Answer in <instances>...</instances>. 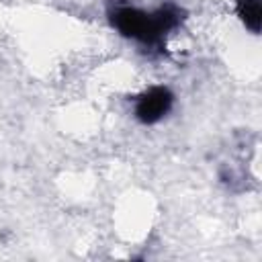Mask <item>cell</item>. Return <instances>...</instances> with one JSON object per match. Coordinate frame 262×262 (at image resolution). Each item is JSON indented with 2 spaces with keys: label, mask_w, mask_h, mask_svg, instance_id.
Segmentation results:
<instances>
[{
  "label": "cell",
  "mask_w": 262,
  "mask_h": 262,
  "mask_svg": "<svg viewBox=\"0 0 262 262\" xmlns=\"http://www.w3.org/2000/svg\"><path fill=\"white\" fill-rule=\"evenodd\" d=\"M184 14V8L174 2H166L154 10H145L135 4L113 0L106 8L108 23L121 37L158 53L166 49V37L182 25V20L186 18Z\"/></svg>",
  "instance_id": "6da1fadb"
},
{
  "label": "cell",
  "mask_w": 262,
  "mask_h": 262,
  "mask_svg": "<svg viewBox=\"0 0 262 262\" xmlns=\"http://www.w3.org/2000/svg\"><path fill=\"white\" fill-rule=\"evenodd\" d=\"M174 92L164 86V84H156L149 86L147 90H143L141 94L135 96L133 100V117L137 123L149 127L160 123L162 119H166L174 106Z\"/></svg>",
  "instance_id": "7a4b0ae2"
},
{
  "label": "cell",
  "mask_w": 262,
  "mask_h": 262,
  "mask_svg": "<svg viewBox=\"0 0 262 262\" xmlns=\"http://www.w3.org/2000/svg\"><path fill=\"white\" fill-rule=\"evenodd\" d=\"M235 14L239 23L254 35L262 27V2L260 0H235Z\"/></svg>",
  "instance_id": "3957f363"
}]
</instances>
